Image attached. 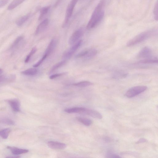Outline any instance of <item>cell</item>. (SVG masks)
<instances>
[{"mask_svg":"<svg viewBox=\"0 0 158 158\" xmlns=\"http://www.w3.org/2000/svg\"><path fill=\"white\" fill-rule=\"evenodd\" d=\"M107 0H101L94 9L87 24V28L90 30L97 26L103 18L105 14V7Z\"/></svg>","mask_w":158,"mask_h":158,"instance_id":"obj_1","label":"cell"},{"mask_svg":"<svg viewBox=\"0 0 158 158\" xmlns=\"http://www.w3.org/2000/svg\"><path fill=\"white\" fill-rule=\"evenodd\" d=\"M156 32V30L152 29L141 33L129 41L127 43V46L128 47H131L140 43L155 35Z\"/></svg>","mask_w":158,"mask_h":158,"instance_id":"obj_2","label":"cell"},{"mask_svg":"<svg viewBox=\"0 0 158 158\" xmlns=\"http://www.w3.org/2000/svg\"><path fill=\"white\" fill-rule=\"evenodd\" d=\"M78 1V0H71L69 4L66 11L65 19L63 25L64 27L66 26L71 17L75 7Z\"/></svg>","mask_w":158,"mask_h":158,"instance_id":"obj_3","label":"cell"},{"mask_svg":"<svg viewBox=\"0 0 158 158\" xmlns=\"http://www.w3.org/2000/svg\"><path fill=\"white\" fill-rule=\"evenodd\" d=\"M147 88L146 86H143L133 87L128 90L126 95L129 98H132L144 92L146 90Z\"/></svg>","mask_w":158,"mask_h":158,"instance_id":"obj_4","label":"cell"},{"mask_svg":"<svg viewBox=\"0 0 158 158\" xmlns=\"http://www.w3.org/2000/svg\"><path fill=\"white\" fill-rule=\"evenodd\" d=\"M83 41L80 40L74 44L69 50L65 51L62 56V58L65 60L70 58L75 52L82 45Z\"/></svg>","mask_w":158,"mask_h":158,"instance_id":"obj_5","label":"cell"},{"mask_svg":"<svg viewBox=\"0 0 158 158\" xmlns=\"http://www.w3.org/2000/svg\"><path fill=\"white\" fill-rule=\"evenodd\" d=\"M84 34V31L82 29H79L75 31L70 37L69 43L70 45H73L81 38Z\"/></svg>","mask_w":158,"mask_h":158,"instance_id":"obj_6","label":"cell"},{"mask_svg":"<svg viewBox=\"0 0 158 158\" xmlns=\"http://www.w3.org/2000/svg\"><path fill=\"white\" fill-rule=\"evenodd\" d=\"M152 52L150 48L145 47L139 53L137 57L139 58L147 59L152 58Z\"/></svg>","mask_w":158,"mask_h":158,"instance_id":"obj_7","label":"cell"},{"mask_svg":"<svg viewBox=\"0 0 158 158\" xmlns=\"http://www.w3.org/2000/svg\"><path fill=\"white\" fill-rule=\"evenodd\" d=\"M49 22V20L47 19L42 22L37 27L35 32V34L38 35L44 31L47 28Z\"/></svg>","mask_w":158,"mask_h":158,"instance_id":"obj_8","label":"cell"},{"mask_svg":"<svg viewBox=\"0 0 158 158\" xmlns=\"http://www.w3.org/2000/svg\"><path fill=\"white\" fill-rule=\"evenodd\" d=\"M82 114L86 115L94 118L101 119L103 118V116L99 112L92 109L85 108Z\"/></svg>","mask_w":158,"mask_h":158,"instance_id":"obj_9","label":"cell"},{"mask_svg":"<svg viewBox=\"0 0 158 158\" xmlns=\"http://www.w3.org/2000/svg\"><path fill=\"white\" fill-rule=\"evenodd\" d=\"M58 42L56 39L54 38L52 40L45 51V55L47 56L50 55L55 50L57 46Z\"/></svg>","mask_w":158,"mask_h":158,"instance_id":"obj_10","label":"cell"},{"mask_svg":"<svg viewBox=\"0 0 158 158\" xmlns=\"http://www.w3.org/2000/svg\"><path fill=\"white\" fill-rule=\"evenodd\" d=\"M47 145L51 148L55 149H63L66 147L65 144L56 141H49Z\"/></svg>","mask_w":158,"mask_h":158,"instance_id":"obj_11","label":"cell"},{"mask_svg":"<svg viewBox=\"0 0 158 158\" xmlns=\"http://www.w3.org/2000/svg\"><path fill=\"white\" fill-rule=\"evenodd\" d=\"M8 103L13 110L15 112L20 111V105L19 101L16 99L9 100Z\"/></svg>","mask_w":158,"mask_h":158,"instance_id":"obj_12","label":"cell"},{"mask_svg":"<svg viewBox=\"0 0 158 158\" xmlns=\"http://www.w3.org/2000/svg\"><path fill=\"white\" fill-rule=\"evenodd\" d=\"M7 148L11 150L13 154L16 155L26 153L28 152V150L27 149L18 148L8 146Z\"/></svg>","mask_w":158,"mask_h":158,"instance_id":"obj_13","label":"cell"},{"mask_svg":"<svg viewBox=\"0 0 158 158\" xmlns=\"http://www.w3.org/2000/svg\"><path fill=\"white\" fill-rule=\"evenodd\" d=\"M97 53V51L95 49L88 50L85 55L83 58L85 60H90L94 57Z\"/></svg>","mask_w":158,"mask_h":158,"instance_id":"obj_14","label":"cell"},{"mask_svg":"<svg viewBox=\"0 0 158 158\" xmlns=\"http://www.w3.org/2000/svg\"><path fill=\"white\" fill-rule=\"evenodd\" d=\"M85 108L82 107H74L66 109L65 111L68 113H77L82 114Z\"/></svg>","mask_w":158,"mask_h":158,"instance_id":"obj_15","label":"cell"},{"mask_svg":"<svg viewBox=\"0 0 158 158\" xmlns=\"http://www.w3.org/2000/svg\"><path fill=\"white\" fill-rule=\"evenodd\" d=\"M25 0H13L8 8L9 10H13L23 3Z\"/></svg>","mask_w":158,"mask_h":158,"instance_id":"obj_16","label":"cell"},{"mask_svg":"<svg viewBox=\"0 0 158 158\" xmlns=\"http://www.w3.org/2000/svg\"><path fill=\"white\" fill-rule=\"evenodd\" d=\"M30 17V15L29 14L21 17L16 22L17 25L18 26H21L28 21Z\"/></svg>","mask_w":158,"mask_h":158,"instance_id":"obj_17","label":"cell"},{"mask_svg":"<svg viewBox=\"0 0 158 158\" xmlns=\"http://www.w3.org/2000/svg\"><path fill=\"white\" fill-rule=\"evenodd\" d=\"M76 119L79 122L86 126H89L92 123V121L88 118L78 117L76 118Z\"/></svg>","mask_w":158,"mask_h":158,"instance_id":"obj_18","label":"cell"},{"mask_svg":"<svg viewBox=\"0 0 158 158\" xmlns=\"http://www.w3.org/2000/svg\"><path fill=\"white\" fill-rule=\"evenodd\" d=\"M38 72L37 69L36 68H31L22 71L21 73L24 75L33 76L36 75Z\"/></svg>","mask_w":158,"mask_h":158,"instance_id":"obj_19","label":"cell"},{"mask_svg":"<svg viewBox=\"0 0 158 158\" xmlns=\"http://www.w3.org/2000/svg\"><path fill=\"white\" fill-rule=\"evenodd\" d=\"M93 84L88 81H82L74 84L73 85L79 88H85L92 86Z\"/></svg>","mask_w":158,"mask_h":158,"instance_id":"obj_20","label":"cell"},{"mask_svg":"<svg viewBox=\"0 0 158 158\" xmlns=\"http://www.w3.org/2000/svg\"><path fill=\"white\" fill-rule=\"evenodd\" d=\"M138 62L143 64H155L157 63L158 60L156 58H152V57L141 60Z\"/></svg>","mask_w":158,"mask_h":158,"instance_id":"obj_21","label":"cell"},{"mask_svg":"<svg viewBox=\"0 0 158 158\" xmlns=\"http://www.w3.org/2000/svg\"><path fill=\"white\" fill-rule=\"evenodd\" d=\"M66 63V60H64L55 64L52 67L50 71V73L53 72L57 70L60 67L64 65Z\"/></svg>","mask_w":158,"mask_h":158,"instance_id":"obj_22","label":"cell"},{"mask_svg":"<svg viewBox=\"0 0 158 158\" xmlns=\"http://www.w3.org/2000/svg\"><path fill=\"white\" fill-rule=\"evenodd\" d=\"M11 130L9 128L5 129L0 131V136L4 139L8 138Z\"/></svg>","mask_w":158,"mask_h":158,"instance_id":"obj_23","label":"cell"},{"mask_svg":"<svg viewBox=\"0 0 158 158\" xmlns=\"http://www.w3.org/2000/svg\"><path fill=\"white\" fill-rule=\"evenodd\" d=\"M50 7L47 6L43 8L41 10L39 20H41L48 13L50 9Z\"/></svg>","mask_w":158,"mask_h":158,"instance_id":"obj_24","label":"cell"},{"mask_svg":"<svg viewBox=\"0 0 158 158\" xmlns=\"http://www.w3.org/2000/svg\"><path fill=\"white\" fill-rule=\"evenodd\" d=\"M37 51V49L36 47H34L32 48L29 54L27 56L25 60V63H27L29 62L32 56Z\"/></svg>","mask_w":158,"mask_h":158,"instance_id":"obj_25","label":"cell"},{"mask_svg":"<svg viewBox=\"0 0 158 158\" xmlns=\"http://www.w3.org/2000/svg\"><path fill=\"white\" fill-rule=\"evenodd\" d=\"M0 122L2 123L9 125L13 126L15 124L13 120L8 118H3L0 120Z\"/></svg>","mask_w":158,"mask_h":158,"instance_id":"obj_26","label":"cell"},{"mask_svg":"<svg viewBox=\"0 0 158 158\" xmlns=\"http://www.w3.org/2000/svg\"><path fill=\"white\" fill-rule=\"evenodd\" d=\"M23 37L22 36H21L18 37L16 39V40L14 41L13 44H12V45L11 47V48L12 49H13L16 47L20 43V42L23 40Z\"/></svg>","mask_w":158,"mask_h":158,"instance_id":"obj_27","label":"cell"},{"mask_svg":"<svg viewBox=\"0 0 158 158\" xmlns=\"http://www.w3.org/2000/svg\"><path fill=\"white\" fill-rule=\"evenodd\" d=\"M153 13L154 15V18L155 20H158V2L155 3L154 9Z\"/></svg>","mask_w":158,"mask_h":158,"instance_id":"obj_28","label":"cell"},{"mask_svg":"<svg viewBox=\"0 0 158 158\" xmlns=\"http://www.w3.org/2000/svg\"><path fill=\"white\" fill-rule=\"evenodd\" d=\"M47 57V56L46 55H45L40 60L37 62L33 66V67L36 68L38 67L43 62Z\"/></svg>","mask_w":158,"mask_h":158,"instance_id":"obj_29","label":"cell"},{"mask_svg":"<svg viewBox=\"0 0 158 158\" xmlns=\"http://www.w3.org/2000/svg\"><path fill=\"white\" fill-rule=\"evenodd\" d=\"M67 73L64 72L53 74L50 77V78L51 79V80H53V79H54L58 77L66 75Z\"/></svg>","mask_w":158,"mask_h":158,"instance_id":"obj_30","label":"cell"},{"mask_svg":"<svg viewBox=\"0 0 158 158\" xmlns=\"http://www.w3.org/2000/svg\"><path fill=\"white\" fill-rule=\"evenodd\" d=\"M106 157L107 158H120L121 157L115 154L112 152H109L107 153L106 155Z\"/></svg>","mask_w":158,"mask_h":158,"instance_id":"obj_31","label":"cell"},{"mask_svg":"<svg viewBox=\"0 0 158 158\" xmlns=\"http://www.w3.org/2000/svg\"><path fill=\"white\" fill-rule=\"evenodd\" d=\"M9 1V0H0V8L5 6Z\"/></svg>","mask_w":158,"mask_h":158,"instance_id":"obj_32","label":"cell"},{"mask_svg":"<svg viewBox=\"0 0 158 158\" xmlns=\"http://www.w3.org/2000/svg\"><path fill=\"white\" fill-rule=\"evenodd\" d=\"M147 141L145 139L142 138L139 139L137 142V144L144 143L147 142Z\"/></svg>","mask_w":158,"mask_h":158,"instance_id":"obj_33","label":"cell"},{"mask_svg":"<svg viewBox=\"0 0 158 158\" xmlns=\"http://www.w3.org/2000/svg\"><path fill=\"white\" fill-rule=\"evenodd\" d=\"M6 79V77L4 75L0 76V83L5 81Z\"/></svg>","mask_w":158,"mask_h":158,"instance_id":"obj_34","label":"cell"},{"mask_svg":"<svg viewBox=\"0 0 158 158\" xmlns=\"http://www.w3.org/2000/svg\"><path fill=\"white\" fill-rule=\"evenodd\" d=\"M104 140L107 142H109L111 141V139L109 137H106L104 138Z\"/></svg>","mask_w":158,"mask_h":158,"instance_id":"obj_35","label":"cell"},{"mask_svg":"<svg viewBox=\"0 0 158 158\" xmlns=\"http://www.w3.org/2000/svg\"><path fill=\"white\" fill-rule=\"evenodd\" d=\"M3 72V70L1 69H0V75H1Z\"/></svg>","mask_w":158,"mask_h":158,"instance_id":"obj_36","label":"cell"}]
</instances>
